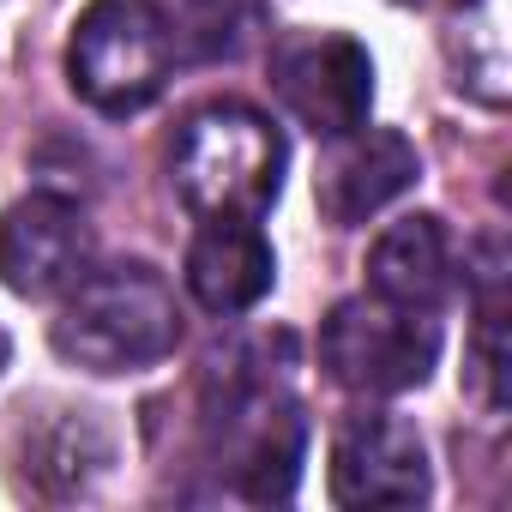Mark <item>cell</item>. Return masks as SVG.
I'll return each mask as SVG.
<instances>
[{
    "mask_svg": "<svg viewBox=\"0 0 512 512\" xmlns=\"http://www.w3.org/2000/svg\"><path fill=\"white\" fill-rule=\"evenodd\" d=\"M91 266V223L73 199L31 193L0 211V284L13 296H55L73 290Z\"/></svg>",
    "mask_w": 512,
    "mask_h": 512,
    "instance_id": "obj_8",
    "label": "cell"
},
{
    "mask_svg": "<svg viewBox=\"0 0 512 512\" xmlns=\"http://www.w3.org/2000/svg\"><path fill=\"white\" fill-rule=\"evenodd\" d=\"M416 145L404 133H386V127H356L344 133V145L326 157V169L314 175V199L326 211V223L338 229H356L368 223L374 211H386L398 193L416 187Z\"/></svg>",
    "mask_w": 512,
    "mask_h": 512,
    "instance_id": "obj_10",
    "label": "cell"
},
{
    "mask_svg": "<svg viewBox=\"0 0 512 512\" xmlns=\"http://www.w3.org/2000/svg\"><path fill=\"white\" fill-rule=\"evenodd\" d=\"M115 458V440L109 428L91 416V410H19V428H13V482L25 494H43V500H73L85 494Z\"/></svg>",
    "mask_w": 512,
    "mask_h": 512,
    "instance_id": "obj_9",
    "label": "cell"
},
{
    "mask_svg": "<svg viewBox=\"0 0 512 512\" xmlns=\"http://www.w3.org/2000/svg\"><path fill=\"white\" fill-rule=\"evenodd\" d=\"M470 392L500 410L506 398V350H500V302L482 308V326H476V350H470Z\"/></svg>",
    "mask_w": 512,
    "mask_h": 512,
    "instance_id": "obj_14",
    "label": "cell"
},
{
    "mask_svg": "<svg viewBox=\"0 0 512 512\" xmlns=\"http://www.w3.org/2000/svg\"><path fill=\"white\" fill-rule=\"evenodd\" d=\"M175 344H181L175 290L139 260L79 278L55 320V350L85 374H139L163 362Z\"/></svg>",
    "mask_w": 512,
    "mask_h": 512,
    "instance_id": "obj_1",
    "label": "cell"
},
{
    "mask_svg": "<svg viewBox=\"0 0 512 512\" xmlns=\"http://www.w3.org/2000/svg\"><path fill=\"white\" fill-rule=\"evenodd\" d=\"M163 19H169L175 55L229 61L260 25V0H163Z\"/></svg>",
    "mask_w": 512,
    "mask_h": 512,
    "instance_id": "obj_13",
    "label": "cell"
},
{
    "mask_svg": "<svg viewBox=\"0 0 512 512\" xmlns=\"http://www.w3.org/2000/svg\"><path fill=\"white\" fill-rule=\"evenodd\" d=\"M272 85L284 97V109L320 133V139H344L356 127H368L374 109V61L356 37L338 31H314V37H290L272 55Z\"/></svg>",
    "mask_w": 512,
    "mask_h": 512,
    "instance_id": "obj_6",
    "label": "cell"
},
{
    "mask_svg": "<svg viewBox=\"0 0 512 512\" xmlns=\"http://www.w3.org/2000/svg\"><path fill=\"white\" fill-rule=\"evenodd\" d=\"M368 284H374V296H386L398 308L434 314L452 290V241H446L440 217L416 211V217L392 223L368 253Z\"/></svg>",
    "mask_w": 512,
    "mask_h": 512,
    "instance_id": "obj_12",
    "label": "cell"
},
{
    "mask_svg": "<svg viewBox=\"0 0 512 512\" xmlns=\"http://www.w3.org/2000/svg\"><path fill=\"white\" fill-rule=\"evenodd\" d=\"M0 368H7V332H0Z\"/></svg>",
    "mask_w": 512,
    "mask_h": 512,
    "instance_id": "obj_15",
    "label": "cell"
},
{
    "mask_svg": "<svg viewBox=\"0 0 512 512\" xmlns=\"http://www.w3.org/2000/svg\"><path fill=\"white\" fill-rule=\"evenodd\" d=\"M332 500L356 506V512H380V506H422L428 500V452L422 434L392 416V410H368L350 416L332 440Z\"/></svg>",
    "mask_w": 512,
    "mask_h": 512,
    "instance_id": "obj_7",
    "label": "cell"
},
{
    "mask_svg": "<svg viewBox=\"0 0 512 512\" xmlns=\"http://www.w3.org/2000/svg\"><path fill=\"white\" fill-rule=\"evenodd\" d=\"M169 175L199 217H260L284 187V133L247 103H205L181 121Z\"/></svg>",
    "mask_w": 512,
    "mask_h": 512,
    "instance_id": "obj_2",
    "label": "cell"
},
{
    "mask_svg": "<svg viewBox=\"0 0 512 512\" xmlns=\"http://www.w3.org/2000/svg\"><path fill=\"white\" fill-rule=\"evenodd\" d=\"M205 434H211L217 458L235 470V488L247 500H290L296 494L302 446H308L302 404L290 392H278L272 374H260L247 356H229L223 392H211Z\"/></svg>",
    "mask_w": 512,
    "mask_h": 512,
    "instance_id": "obj_3",
    "label": "cell"
},
{
    "mask_svg": "<svg viewBox=\"0 0 512 512\" xmlns=\"http://www.w3.org/2000/svg\"><path fill=\"white\" fill-rule=\"evenodd\" d=\"M278 278L272 241L253 217H205L187 247V290L211 314H247Z\"/></svg>",
    "mask_w": 512,
    "mask_h": 512,
    "instance_id": "obj_11",
    "label": "cell"
},
{
    "mask_svg": "<svg viewBox=\"0 0 512 512\" xmlns=\"http://www.w3.org/2000/svg\"><path fill=\"white\" fill-rule=\"evenodd\" d=\"M175 67V37L157 0H91L73 25L67 79L103 115H133L163 97Z\"/></svg>",
    "mask_w": 512,
    "mask_h": 512,
    "instance_id": "obj_4",
    "label": "cell"
},
{
    "mask_svg": "<svg viewBox=\"0 0 512 512\" xmlns=\"http://www.w3.org/2000/svg\"><path fill=\"white\" fill-rule=\"evenodd\" d=\"M440 356V326L422 308H398L386 296H350L320 326V362L344 392L392 398L428 380Z\"/></svg>",
    "mask_w": 512,
    "mask_h": 512,
    "instance_id": "obj_5",
    "label": "cell"
}]
</instances>
